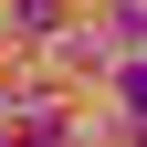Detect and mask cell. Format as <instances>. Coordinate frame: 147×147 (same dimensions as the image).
Instances as JSON below:
<instances>
[{
    "label": "cell",
    "mask_w": 147,
    "mask_h": 147,
    "mask_svg": "<svg viewBox=\"0 0 147 147\" xmlns=\"http://www.w3.org/2000/svg\"><path fill=\"white\" fill-rule=\"evenodd\" d=\"M116 32H126V42H147V0H116Z\"/></svg>",
    "instance_id": "6da1fadb"
},
{
    "label": "cell",
    "mask_w": 147,
    "mask_h": 147,
    "mask_svg": "<svg viewBox=\"0 0 147 147\" xmlns=\"http://www.w3.org/2000/svg\"><path fill=\"white\" fill-rule=\"evenodd\" d=\"M21 21H53V0H21Z\"/></svg>",
    "instance_id": "3957f363"
},
{
    "label": "cell",
    "mask_w": 147,
    "mask_h": 147,
    "mask_svg": "<svg viewBox=\"0 0 147 147\" xmlns=\"http://www.w3.org/2000/svg\"><path fill=\"white\" fill-rule=\"evenodd\" d=\"M126 116H147V63H137V74H126Z\"/></svg>",
    "instance_id": "7a4b0ae2"
}]
</instances>
